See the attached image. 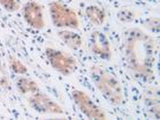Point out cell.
<instances>
[{"label": "cell", "mask_w": 160, "mask_h": 120, "mask_svg": "<svg viewBox=\"0 0 160 120\" xmlns=\"http://www.w3.org/2000/svg\"><path fill=\"white\" fill-rule=\"evenodd\" d=\"M156 46L149 35L138 28L126 32L124 58L128 69L140 79L149 81L154 76Z\"/></svg>", "instance_id": "6da1fadb"}, {"label": "cell", "mask_w": 160, "mask_h": 120, "mask_svg": "<svg viewBox=\"0 0 160 120\" xmlns=\"http://www.w3.org/2000/svg\"><path fill=\"white\" fill-rule=\"evenodd\" d=\"M91 75L96 88L108 102L114 106L122 103V88L115 75L96 66L91 68Z\"/></svg>", "instance_id": "7a4b0ae2"}, {"label": "cell", "mask_w": 160, "mask_h": 120, "mask_svg": "<svg viewBox=\"0 0 160 120\" xmlns=\"http://www.w3.org/2000/svg\"><path fill=\"white\" fill-rule=\"evenodd\" d=\"M49 11L53 24L58 28L76 29L79 22L76 13L62 2L54 1L49 5Z\"/></svg>", "instance_id": "3957f363"}, {"label": "cell", "mask_w": 160, "mask_h": 120, "mask_svg": "<svg viewBox=\"0 0 160 120\" xmlns=\"http://www.w3.org/2000/svg\"><path fill=\"white\" fill-rule=\"evenodd\" d=\"M45 53L53 69L62 75L69 76L78 68L75 58L68 53L51 48H47Z\"/></svg>", "instance_id": "277c9868"}, {"label": "cell", "mask_w": 160, "mask_h": 120, "mask_svg": "<svg viewBox=\"0 0 160 120\" xmlns=\"http://www.w3.org/2000/svg\"><path fill=\"white\" fill-rule=\"evenodd\" d=\"M72 98L79 111L90 119H107V115L102 109L98 107L89 95L84 91L75 90L71 93Z\"/></svg>", "instance_id": "5b68a950"}, {"label": "cell", "mask_w": 160, "mask_h": 120, "mask_svg": "<svg viewBox=\"0 0 160 120\" xmlns=\"http://www.w3.org/2000/svg\"><path fill=\"white\" fill-rule=\"evenodd\" d=\"M28 102L31 108L43 114L61 115L63 114V108L55 101L43 93L35 92L28 98Z\"/></svg>", "instance_id": "8992f818"}, {"label": "cell", "mask_w": 160, "mask_h": 120, "mask_svg": "<svg viewBox=\"0 0 160 120\" xmlns=\"http://www.w3.org/2000/svg\"><path fill=\"white\" fill-rule=\"evenodd\" d=\"M22 15L27 23L35 30H42L45 26L43 14L41 6L36 2L31 1L22 8Z\"/></svg>", "instance_id": "52a82bcc"}, {"label": "cell", "mask_w": 160, "mask_h": 120, "mask_svg": "<svg viewBox=\"0 0 160 120\" xmlns=\"http://www.w3.org/2000/svg\"><path fill=\"white\" fill-rule=\"evenodd\" d=\"M90 48L95 55L100 58L109 60L111 57V49L109 40L103 33L95 31L90 39Z\"/></svg>", "instance_id": "ba28073f"}, {"label": "cell", "mask_w": 160, "mask_h": 120, "mask_svg": "<svg viewBox=\"0 0 160 120\" xmlns=\"http://www.w3.org/2000/svg\"><path fill=\"white\" fill-rule=\"evenodd\" d=\"M58 37L67 47L72 50H78L82 47V40L78 34L69 30H62L58 31Z\"/></svg>", "instance_id": "9c48e42d"}, {"label": "cell", "mask_w": 160, "mask_h": 120, "mask_svg": "<svg viewBox=\"0 0 160 120\" xmlns=\"http://www.w3.org/2000/svg\"><path fill=\"white\" fill-rule=\"evenodd\" d=\"M16 87L18 91L22 95H27L30 93L34 94L35 92H38L39 90L38 84L35 80L28 78V77H22V78H18L16 81Z\"/></svg>", "instance_id": "30bf717a"}, {"label": "cell", "mask_w": 160, "mask_h": 120, "mask_svg": "<svg viewBox=\"0 0 160 120\" xmlns=\"http://www.w3.org/2000/svg\"><path fill=\"white\" fill-rule=\"evenodd\" d=\"M86 15L88 19L96 26L102 25L105 21V12L98 6H89L86 9Z\"/></svg>", "instance_id": "8fae6325"}, {"label": "cell", "mask_w": 160, "mask_h": 120, "mask_svg": "<svg viewBox=\"0 0 160 120\" xmlns=\"http://www.w3.org/2000/svg\"><path fill=\"white\" fill-rule=\"evenodd\" d=\"M8 63L11 71L17 75H25L28 72V68L19 59L14 56H9Z\"/></svg>", "instance_id": "7c38bea8"}, {"label": "cell", "mask_w": 160, "mask_h": 120, "mask_svg": "<svg viewBox=\"0 0 160 120\" xmlns=\"http://www.w3.org/2000/svg\"><path fill=\"white\" fill-rule=\"evenodd\" d=\"M0 5L4 10L9 12H15L19 8L17 0H0Z\"/></svg>", "instance_id": "4fadbf2b"}, {"label": "cell", "mask_w": 160, "mask_h": 120, "mask_svg": "<svg viewBox=\"0 0 160 120\" xmlns=\"http://www.w3.org/2000/svg\"><path fill=\"white\" fill-rule=\"evenodd\" d=\"M10 82L8 79V75L6 73L5 70L2 68V66L1 65L0 62V86L3 88H7L8 89L9 88Z\"/></svg>", "instance_id": "5bb4252c"}]
</instances>
